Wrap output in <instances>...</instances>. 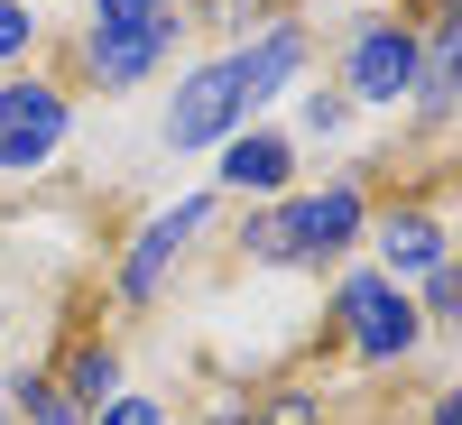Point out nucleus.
Returning a JSON list of instances; mask_svg holds the SVG:
<instances>
[{
	"label": "nucleus",
	"mask_w": 462,
	"mask_h": 425,
	"mask_svg": "<svg viewBox=\"0 0 462 425\" xmlns=\"http://www.w3.org/2000/svg\"><path fill=\"white\" fill-rule=\"evenodd\" d=\"M370 231V185L361 176H333V185H305V195H278L241 222V250L259 268H333L352 259Z\"/></svg>",
	"instance_id": "nucleus-1"
},
{
	"label": "nucleus",
	"mask_w": 462,
	"mask_h": 425,
	"mask_svg": "<svg viewBox=\"0 0 462 425\" xmlns=\"http://www.w3.org/2000/svg\"><path fill=\"white\" fill-rule=\"evenodd\" d=\"M185 37V0H84V37H74V74L102 93L148 84Z\"/></svg>",
	"instance_id": "nucleus-2"
},
{
	"label": "nucleus",
	"mask_w": 462,
	"mask_h": 425,
	"mask_svg": "<svg viewBox=\"0 0 462 425\" xmlns=\"http://www.w3.org/2000/svg\"><path fill=\"white\" fill-rule=\"evenodd\" d=\"M416 65H426V37H416L407 10H361L342 19V102L352 111H407L416 93Z\"/></svg>",
	"instance_id": "nucleus-3"
},
{
	"label": "nucleus",
	"mask_w": 462,
	"mask_h": 425,
	"mask_svg": "<svg viewBox=\"0 0 462 425\" xmlns=\"http://www.w3.org/2000/svg\"><path fill=\"white\" fill-rule=\"evenodd\" d=\"M333 333H342V352H352L361 370H398L426 352V324H416V296L398 278H379V268H342V287H333Z\"/></svg>",
	"instance_id": "nucleus-4"
},
{
	"label": "nucleus",
	"mask_w": 462,
	"mask_h": 425,
	"mask_svg": "<svg viewBox=\"0 0 462 425\" xmlns=\"http://www.w3.org/2000/svg\"><path fill=\"white\" fill-rule=\"evenodd\" d=\"M213 204H222L213 185H204V195H176V204H158V213H148V222L130 231V241H121V259H111V296H121V305H158V296H167V278L185 268V250L204 241Z\"/></svg>",
	"instance_id": "nucleus-5"
},
{
	"label": "nucleus",
	"mask_w": 462,
	"mask_h": 425,
	"mask_svg": "<svg viewBox=\"0 0 462 425\" xmlns=\"http://www.w3.org/2000/svg\"><path fill=\"white\" fill-rule=\"evenodd\" d=\"M74 130V93L56 74H0V176H37Z\"/></svg>",
	"instance_id": "nucleus-6"
},
{
	"label": "nucleus",
	"mask_w": 462,
	"mask_h": 425,
	"mask_svg": "<svg viewBox=\"0 0 462 425\" xmlns=\"http://www.w3.org/2000/svg\"><path fill=\"white\" fill-rule=\"evenodd\" d=\"M231 130H250L241 111V74H231V47L204 56L195 74H176V102H167V148L185 158V148H222Z\"/></svg>",
	"instance_id": "nucleus-7"
},
{
	"label": "nucleus",
	"mask_w": 462,
	"mask_h": 425,
	"mask_svg": "<svg viewBox=\"0 0 462 425\" xmlns=\"http://www.w3.org/2000/svg\"><path fill=\"white\" fill-rule=\"evenodd\" d=\"M361 250H370V268H379V278L416 287L426 268H444V259H453V222H444L435 204H389V213H370Z\"/></svg>",
	"instance_id": "nucleus-8"
},
{
	"label": "nucleus",
	"mask_w": 462,
	"mask_h": 425,
	"mask_svg": "<svg viewBox=\"0 0 462 425\" xmlns=\"http://www.w3.org/2000/svg\"><path fill=\"white\" fill-rule=\"evenodd\" d=\"M213 195H259V204H278V195H296V139L287 130H268V121H250V130H231L222 139V167H213Z\"/></svg>",
	"instance_id": "nucleus-9"
},
{
	"label": "nucleus",
	"mask_w": 462,
	"mask_h": 425,
	"mask_svg": "<svg viewBox=\"0 0 462 425\" xmlns=\"http://www.w3.org/2000/svg\"><path fill=\"white\" fill-rule=\"evenodd\" d=\"M47 379H56V398H65V407H84V416H93L102 398H121V342H102V333H74V352H65Z\"/></svg>",
	"instance_id": "nucleus-10"
},
{
	"label": "nucleus",
	"mask_w": 462,
	"mask_h": 425,
	"mask_svg": "<svg viewBox=\"0 0 462 425\" xmlns=\"http://www.w3.org/2000/svg\"><path fill=\"white\" fill-rule=\"evenodd\" d=\"M0 398H10V425H84V407H65L47 370H19Z\"/></svg>",
	"instance_id": "nucleus-11"
},
{
	"label": "nucleus",
	"mask_w": 462,
	"mask_h": 425,
	"mask_svg": "<svg viewBox=\"0 0 462 425\" xmlns=\"http://www.w3.org/2000/svg\"><path fill=\"white\" fill-rule=\"evenodd\" d=\"M37 37H47V28H37L28 0H0V74H19V65L37 56Z\"/></svg>",
	"instance_id": "nucleus-12"
},
{
	"label": "nucleus",
	"mask_w": 462,
	"mask_h": 425,
	"mask_svg": "<svg viewBox=\"0 0 462 425\" xmlns=\"http://www.w3.org/2000/svg\"><path fill=\"white\" fill-rule=\"evenodd\" d=\"M250 425H324V398L315 389H268V398H250Z\"/></svg>",
	"instance_id": "nucleus-13"
},
{
	"label": "nucleus",
	"mask_w": 462,
	"mask_h": 425,
	"mask_svg": "<svg viewBox=\"0 0 462 425\" xmlns=\"http://www.w3.org/2000/svg\"><path fill=\"white\" fill-rule=\"evenodd\" d=\"M296 130H305V139H342V130H352V102H342L333 84H315V93L296 102Z\"/></svg>",
	"instance_id": "nucleus-14"
},
{
	"label": "nucleus",
	"mask_w": 462,
	"mask_h": 425,
	"mask_svg": "<svg viewBox=\"0 0 462 425\" xmlns=\"http://www.w3.org/2000/svg\"><path fill=\"white\" fill-rule=\"evenodd\" d=\"M84 425H176V416H167V398H148V389H121V398H102Z\"/></svg>",
	"instance_id": "nucleus-15"
},
{
	"label": "nucleus",
	"mask_w": 462,
	"mask_h": 425,
	"mask_svg": "<svg viewBox=\"0 0 462 425\" xmlns=\"http://www.w3.org/2000/svg\"><path fill=\"white\" fill-rule=\"evenodd\" d=\"M426 425H462V389H435L426 398Z\"/></svg>",
	"instance_id": "nucleus-16"
},
{
	"label": "nucleus",
	"mask_w": 462,
	"mask_h": 425,
	"mask_svg": "<svg viewBox=\"0 0 462 425\" xmlns=\"http://www.w3.org/2000/svg\"><path fill=\"white\" fill-rule=\"evenodd\" d=\"M222 10H231V19H250V10H268V0H222Z\"/></svg>",
	"instance_id": "nucleus-17"
},
{
	"label": "nucleus",
	"mask_w": 462,
	"mask_h": 425,
	"mask_svg": "<svg viewBox=\"0 0 462 425\" xmlns=\"http://www.w3.org/2000/svg\"><path fill=\"white\" fill-rule=\"evenodd\" d=\"M0 425H10V398H0Z\"/></svg>",
	"instance_id": "nucleus-18"
},
{
	"label": "nucleus",
	"mask_w": 462,
	"mask_h": 425,
	"mask_svg": "<svg viewBox=\"0 0 462 425\" xmlns=\"http://www.w3.org/2000/svg\"><path fill=\"white\" fill-rule=\"evenodd\" d=\"M28 10H37V0H28Z\"/></svg>",
	"instance_id": "nucleus-19"
}]
</instances>
